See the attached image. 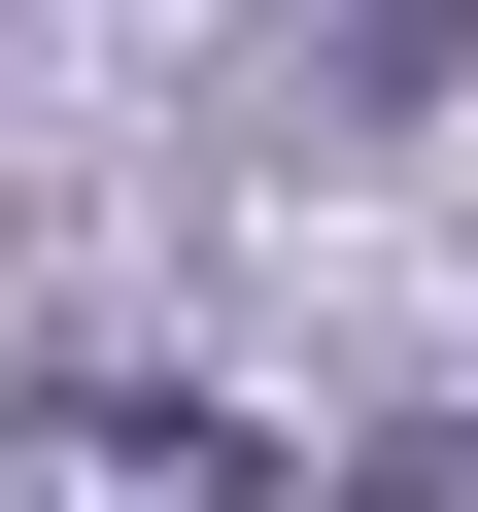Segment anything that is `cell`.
Listing matches in <instances>:
<instances>
[{
  "instance_id": "cell-1",
  "label": "cell",
  "mask_w": 478,
  "mask_h": 512,
  "mask_svg": "<svg viewBox=\"0 0 478 512\" xmlns=\"http://www.w3.org/2000/svg\"><path fill=\"white\" fill-rule=\"evenodd\" d=\"M239 478H274V444H239L205 376H35V410H0V512H239Z\"/></svg>"
}]
</instances>
